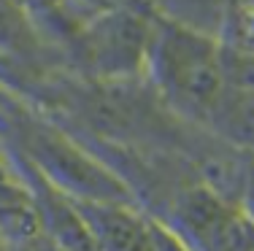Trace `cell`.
<instances>
[{
    "label": "cell",
    "mask_w": 254,
    "mask_h": 251,
    "mask_svg": "<svg viewBox=\"0 0 254 251\" xmlns=\"http://www.w3.org/2000/svg\"><path fill=\"white\" fill-rule=\"evenodd\" d=\"M0 113L11 138L19 143L25 165L57 192L73 202H130V192L111 167L100 165L57 127L14 103L0 105Z\"/></svg>",
    "instance_id": "1"
},
{
    "label": "cell",
    "mask_w": 254,
    "mask_h": 251,
    "mask_svg": "<svg viewBox=\"0 0 254 251\" xmlns=\"http://www.w3.org/2000/svg\"><path fill=\"white\" fill-rule=\"evenodd\" d=\"M149 59L162 92L181 111L197 116L214 113L225 92V68L208 38L179 25L152 27Z\"/></svg>",
    "instance_id": "2"
},
{
    "label": "cell",
    "mask_w": 254,
    "mask_h": 251,
    "mask_svg": "<svg viewBox=\"0 0 254 251\" xmlns=\"http://www.w3.org/2000/svg\"><path fill=\"white\" fill-rule=\"evenodd\" d=\"M81 57L98 79L119 81L149 59L152 25L135 11H106L84 27Z\"/></svg>",
    "instance_id": "3"
},
{
    "label": "cell",
    "mask_w": 254,
    "mask_h": 251,
    "mask_svg": "<svg viewBox=\"0 0 254 251\" xmlns=\"http://www.w3.org/2000/svg\"><path fill=\"white\" fill-rule=\"evenodd\" d=\"M181 219L208 251H254V227L235 216L211 192L195 189L184 195Z\"/></svg>",
    "instance_id": "4"
},
{
    "label": "cell",
    "mask_w": 254,
    "mask_h": 251,
    "mask_svg": "<svg viewBox=\"0 0 254 251\" xmlns=\"http://www.w3.org/2000/svg\"><path fill=\"white\" fill-rule=\"evenodd\" d=\"M98 251H162L160 235L127 202H76Z\"/></svg>",
    "instance_id": "5"
},
{
    "label": "cell",
    "mask_w": 254,
    "mask_h": 251,
    "mask_svg": "<svg viewBox=\"0 0 254 251\" xmlns=\"http://www.w3.org/2000/svg\"><path fill=\"white\" fill-rule=\"evenodd\" d=\"M0 238L5 249H27L44 238L38 205L30 187L8 181L5 176H0Z\"/></svg>",
    "instance_id": "6"
},
{
    "label": "cell",
    "mask_w": 254,
    "mask_h": 251,
    "mask_svg": "<svg viewBox=\"0 0 254 251\" xmlns=\"http://www.w3.org/2000/svg\"><path fill=\"white\" fill-rule=\"evenodd\" d=\"M35 33L27 25V16L19 5L0 3V51H33Z\"/></svg>",
    "instance_id": "7"
},
{
    "label": "cell",
    "mask_w": 254,
    "mask_h": 251,
    "mask_svg": "<svg viewBox=\"0 0 254 251\" xmlns=\"http://www.w3.org/2000/svg\"><path fill=\"white\" fill-rule=\"evenodd\" d=\"M0 251H5V243H3V238H0Z\"/></svg>",
    "instance_id": "8"
}]
</instances>
